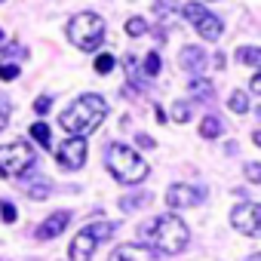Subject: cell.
I'll list each match as a JSON object with an SVG mask.
<instances>
[{
	"label": "cell",
	"instance_id": "cell-1",
	"mask_svg": "<svg viewBox=\"0 0 261 261\" xmlns=\"http://www.w3.org/2000/svg\"><path fill=\"white\" fill-rule=\"evenodd\" d=\"M188 224L178 215H160L142 230V246H151L154 252L163 255H178L188 246Z\"/></svg>",
	"mask_w": 261,
	"mask_h": 261
},
{
	"label": "cell",
	"instance_id": "cell-2",
	"mask_svg": "<svg viewBox=\"0 0 261 261\" xmlns=\"http://www.w3.org/2000/svg\"><path fill=\"white\" fill-rule=\"evenodd\" d=\"M105 117H108L105 98L95 95V92H89V95H80V98L59 117V123H62V129H68L71 136H83V139H86L92 129L101 126Z\"/></svg>",
	"mask_w": 261,
	"mask_h": 261
},
{
	"label": "cell",
	"instance_id": "cell-3",
	"mask_svg": "<svg viewBox=\"0 0 261 261\" xmlns=\"http://www.w3.org/2000/svg\"><path fill=\"white\" fill-rule=\"evenodd\" d=\"M105 166H108V172H111L120 185H142V181L148 178V163H145V157H142L139 151H133V148L120 145V142H114V145L105 148Z\"/></svg>",
	"mask_w": 261,
	"mask_h": 261
},
{
	"label": "cell",
	"instance_id": "cell-4",
	"mask_svg": "<svg viewBox=\"0 0 261 261\" xmlns=\"http://www.w3.org/2000/svg\"><path fill=\"white\" fill-rule=\"evenodd\" d=\"M68 40L83 49V53H95L105 43V22L95 13H77L68 22Z\"/></svg>",
	"mask_w": 261,
	"mask_h": 261
},
{
	"label": "cell",
	"instance_id": "cell-5",
	"mask_svg": "<svg viewBox=\"0 0 261 261\" xmlns=\"http://www.w3.org/2000/svg\"><path fill=\"white\" fill-rule=\"evenodd\" d=\"M37 163V154L28 142H10L0 148V175L4 178H25Z\"/></svg>",
	"mask_w": 261,
	"mask_h": 261
},
{
	"label": "cell",
	"instance_id": "cell-6",
	"mask_svg": "<svg viewBox=\"0 0 261 261\" xmlns=\"http://www.w3.org/2000/svg\"><path fill=\"white\" fill-rule=\"evenodd\" d=\"M111 233H114V224H108V221L86 224L83 230H77V233H74L71 249H68V258H71V261H89V258H92V252L98 249V243H101V240H108Z\"/></svg>",
	"mask_w": 261,
	"mask_h": 261
},
{
	"label": "cell",
	"instance_id": "cell-7",
	"mask_svg": "<svg viewBox=\"0 0 261 261\" xmlns=\"http://www.w3.org/2000/svg\"><path fill=\"white\" fill-rule=\"evenodd\" d=\"M181 16L197 28V34H200L203 40H218V37H221V19L212 16V10H206V7H200V4H185V7H181Z\"/></svg>",
	"mask_w": 261,
	"mask_h": 261
},
{
	"label": "cell",
	"instance_id": "cell-8",
	"mask_svg": "<svg viewBox=\"0 0 261 261\" xmlns=\"http://www.w3.org/2000/svg\"><path fill=\"white\" fill-rule=\"evenodd\" d=\"M230 224L233 230L246 233V237H258L261 233V206L258 203H240L230 209Z\"/></svg>",
	"mask_w": 261,
	"mask_h": 261
},
{
	"label": "cell",
	"instance_id": "cell-9",
	"mask_svg": "<svg viewBox=\"0 0 261 261\" xmlns=\"http://www.w3.org/2000/svg\"><path fill=\"white\" fill-rule=\"evenodd\" d=\"M203 200H206V188L203 185H181V181H175L166 191V203L172 209H191V206H200Z\"/></svg>",
	"mask_w": 261,
	"mask_h": 261
},
{
	"label": "cell",
	"instance_id": "cell-10",
	"mask_svg": "<svg viewBox=\"0 0 261 261\" xmlns=\"http://www.w3.org/2000/svg\"><path fill=\"white\" fill-rule=\"evenodd\" d=\"M86 163V139L83 136H68L62 145H59V166L74 172Z\"/></svg>",
	"mask_w": 261,
	"mask_h": 261
},
{
	"label": "cell",
	"instance_id": "cell-11",
	"mask_svg": "<svg viewBox=\"0 0 261 261\" xmlns=\"http://www.w3.org/2000/svg\"><path fill=\"white\" fill-rule=\"evenodd\" d=\"M111 261H160L154 249L148 246H139V243H126V246H117L114 249V258Z\"/></svg>",
	"mask_w": 261,
	"mask_h": 261
},
{
	"label": "cell",
	"instance_id": "cell-12",
	"mask_svg": "<svg viewBox=\"0 0 261 261\" xmlns=\"http://www.w3.org/2000/svg\"><path fill=\"white\" fill-rule=\"evenodd\" d=\"M68 221H71V212H68V209H59V212H53L46 221H40V227H37V237H40V240H53V237H59V233L68 227Z\"/></svg>",
	"mask_w": 261,
	"mask_h": 261
},
{
	"label": "cell",
	"instance_id": "cell-13",
	"mask_svg": "<svg viewBox=\"0 0 261 261\" xmlns=\"http://www.w3.org/2000/svg\"><path fill=\"white\" fill-rule=\"evenodd\" d=\"M181 68L191 71V74L206 71V68H209V56H206V49H200V46H185V49H181Z\"/></svg>",
	"mask_w": 261,
	"mask_h": 261
},
{
	"label": "cell",
	"instance_id": "cell-14",
	"mask_svg": "<svg viewBox=\"0 0 261 261\" xmlns=\"http://www.w3.org/2000/svg\"><path fill=\"white\" fill-rule=\"evenodd\" d=\"M126 74H129V83H133V89H139V92L148 89V74L142 71V65H139L136 56H126Z\"/></svg>",
	"mask_w": 261,
	"mask_h": 261
},
{
	"label": "cell",
	"instance_id": "cell-15",
	"mask_svg": "<svg viewBox=\"0 0 261 261\" xmlns=\"http://www.w3.org/2000/svg\"><path fill=\"white\" fill-rule=\"evenodd\" d=\"M188 89H191V95H194L197 101H203V105H209V101L215 98V89H212V83H209V80H203V77L191 80V83H188Z\"/></svg>",
	"mask_w": 261,
	"mask_h": 261
},
{
	"label": "cell",
	"instance_id": "cell-16",
	"mask_svg": "<svg viewBox=\"0 0 261 261\" xmlns=\"http://www.w3.org/2000/svg\"><path fill=\"white\" fill-rule=\"evenodd\" d=\"M224 133V123H221V117H215V114H206L203 117V123H200V136L203 139H218Z\"/></svg>",
	"mask_w": 261,
	"mask_h": 261
},
{
	"label": "cell",
	"instance_id": "cell-17",
	"mask_svg": "<svg viewBox=\"0 0 261 261\" xmlns=\"http://www.w3.org/2000/svg\"><path fill=\"white\" fill-rule=\"evenodd\" d=\"M148 203H151V194L148 191H139V194H126L120 200V209L123 212H136V209H145Z\"/></svg>",
	"mask_w": 261,
	"mask_h": 261
},
{
	"label": "cell",
	"instance_id": "cell-18",
	"mask_svg": "<svg viewBox=\"0 0 261 261\" xmlns=\"http://www.w3.org/2000/svg\"><path fill=\"white\" fill-rule=\"evenodd\" d=\"M160 68H163L160 53H148V56L142 59V71L148 74V80H151V77H157V74H160Z\"/></svg>",
	"mask_w": 261,
	"mask_h": 261
},
{
	"label": "cell",
	"instance_id": "cell-19",
	"mask_svg": "<svg viewBox=\"0 0 261 261\" xmlns=\"http://www.w3.org/2000/svg\"><path fill=\"white\" fill-rule=\"evenodd\" d=\"M28 133H31V139H34L40 148H49V142H53V139H49V126H46V123H34Z\"/></svg>",
	"mask_w": 261,
	"mask_h": 261
},
{
	"label": "cell",
	"instance_id": "cell-20",
	"mask_svg": "<svg viewBox=\"0 0 261 261\" xmlns=\"http://www.w3.org/2000/svg\"><path fill=\"white\" fill-rule=\"evenodd\" d=\"M126 34H129V37H145V34H148V22H145L142 16H133V19L126 22Z\"/></svg>",
	"mask_w": 261,
	"mask_h": 261
},
{
	"label": "cell",
	"instance_id": "cell-21",
	"mask_svg": "<svg viewBox=\"0 0 261 261\" xmlns=\"http://www.w3.org/2000/svg\"><path fill=\"white\" fill-rule=\"evenodd\" d=\"M227 108H230L233 114H246V111H249V95H246V92H230Z\"/></svg>",
	"mask_w": 261,
	"mask_h": 261
},
{
	"label": "cell",
	"instance_id": "cell-22",
	"mask_svg": "<svg viewBox=\"0 0 261 261\" xmlns=\"http://www.w3.org/2000/svg\"><path fill=\"white\" fill-rule=\"evenodd\" d=\"M237 59H240L243 65H261V49H255V46H240V49H237Z\"/></svg>",
	"mask_w": 261,
	"mask_h": 261
},
{
	"label": "cell",
	"instance_id": "cell-23",
	"mask_svg": "<svg viewBox=\"0 0 261 261\" xmlns=\"http://www.w3.org/2000/svg\"><path fill=\"white\" fill-rule=\"evenodd\" d=\"M191 114H194V111H191V101H175V105H172V120H175V123H188Z\"/></svg>",
	"mask_w": 261,
	"mask_h": 261
},
{
	"label": "cell",
	"instance_id": "cell-24",
	"mask_svg": "<svg viewBox=\"0 0 261 261\" xmlns=\"http://www.w3.org/2000/svg\"><path fill=\"white\" fill-rule=\"evenodd\" d=\"M114 65H117V59H114L111 53H101V56L95 59V74H111Z\"/></svg>",
	"mask_w": 261,
	"mask_h": 261
},
{
	"label": "cell",
	"instance_id": "cell-25",
	"mask_svg": "<svg viewBox=\"0 0 261 261\" xmlns=\"http://www.w3.org/2000/svg\"><path fill=\"white\" fill-rule=\"evenodd\" d=\"M40 185H31L28 188V197H34V200H43V197H49V191H53V185L46 181V178H37Z\"/></svg>",
	"mask_w": 261,
	"mask_h": 261
},
{
	"label": "cell",
	"instance_id": "cell-26",
	"mask_svg": "<svg viewBox=\"0 0 261 261\" xmlns=\"http://www.w3.org/2000/svg\"><path fill=\"white\" fill-rule=\"evenodd\" d=\"M7 123H10V98L0 92V133L7 129Z\"/></svg>",
	"mask_w": 261,
	"mask_h": 261
},
{
	"label": "cell",
	"instance_id": "cell-27",
	"mask_svg": "<svg viewBox=\"0 0 261 261\" xmlns=\"http://www.w3.org/2000/svg\"><path fill=\"white\" fill-rule=\"evenodd\" d=\"M0 218H4V221H7V224H13V221H16V218H19V212H16V206H13V203H7V200H4V203H0Z\"/></svg>",
	"mask_w": 261,
	"mask_h": 261
},
{
	"label": "cell",
	"instance_id": "cell-28",
	"mask_svg": "<svg viewBox=\"0 0 261 261\" xmlns=\"http://www.w3.org/2000/svg\"><path fill=\"white\" fill-rule=\"evenodd\" d=\"M19 77V65L16 62H4L0 65V80H16Z\"/></svg>",
	"mask_w": 261,
	"mask_h": 261
},
{
	"label": "cell",
	"instance_id": "cell-29",
	"mask_svg": "<svg viewBox=\"0 0 261 261\" xmlns=\"http://www.w3.org/2000/svg\"><path fill=\"white\" fill-rule=\"evenodd\" d=\"M246 178H249L252 185H261V163H249V166H246Z\"/></svg>",
	"mask_w": 261,
	"mask_h": 261
},
{
	"label": "cell",
	"instance_id": "cell-30",
	"mask_svg": "<svg viewBox=\"0 0 261 261\" xmlns=\"http://www.w3.org/2000/svg\"><path fill=\"white\" fill-rule=\"evenodd\" d=\"M49 108H53V98H49V95H40V98L34 101V111H37L40 117H43V114H49Z\"/></svg>",
	"mask_w": 261,
	"mask_h": 261
},
{
	"label": "cell",
	"instance_id": "cell-31",
	"mask_svg": "<svg viewBox=\"0 0 261 261\" xmlns=\"http://www.w3.org/2000/svg\"><path fill=\"white\" fill-rule=\"evenodd\" d=\"M136 142H139V148H154V139H148V136H136Z\"/></svg>",
	"mask_w": 261,
	"mask_h": 261
},
{
	"label": "cell",
	"instance_id": "cell-32",
	"mask_svg": "<svg viewBox=\"0 0 261 261\" xmlns=\"http://www.w3.org/2000/svg\"><path fill=\"white\" fill-rule=\"evenodd\" d=\"M252 92L261 95V74H255V80H252Z\"/></svg>",
	"mask_w": 261,
	"mask_h": 261
},
{
	"label": "cell",
	"instance_id": "cell-33",
	"mask_svg": "<svg viewBox=\"0 0 261 261\" xmlns=\"http://www.w3.org/2000/svg\"><path fill=\"white\" fill-rule=\"evenodd\" d=\"M252 142H255V145H258V148H261V129H258V133H255V136H252Z\"/></svg>",
	"mask_w": 261,
	"mask_h": 261
},
{
	"label": "cell",
	"instance_id": "cell-34",
	"mask_svg": "<svg viewBox=\"0 0 261 261\" xmlns=\"http://www.w3.org/2000/svg\"><path fill=\"white\" fill-rule=\"evenodd\" d=\"M246 261H261V252H255V255H249Z\"/></svg>",
	"mask_w": 261,
	"mask_h": 261
},
{
	"label": "cell",
	"instance_id": "cell-35",
	"mask_svg": "<svg viewBox=\"0 0 261 261\" xmlns=\"http://www.w3.org/2000/svg\"><path fill=\"white\" fill-rule=\"evenodd\" d=\"M7 46V37H4V31H0V49H4Z\"/></svg>",
	"mask_w": 261,
	"mask_h": 261
}]
</instances>
